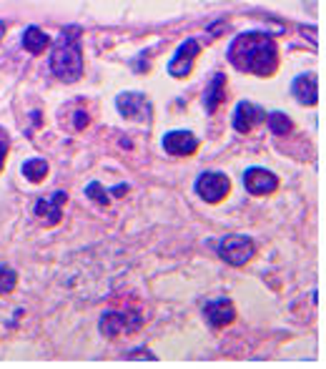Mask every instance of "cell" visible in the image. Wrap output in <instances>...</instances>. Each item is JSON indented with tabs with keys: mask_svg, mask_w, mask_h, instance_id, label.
Returning <instances> with one entry per match:
<instances>
[{
	"mask_svg": "<svg viewBox=\"0 0 326 369\" xmlns=\"http://www.w3.org/2000/svg\"><path fill=\"white\" fill-rule=\"evenodd\" d=\"M86 123H88V113H83V111H80V113H75V126L86 128Z\"/></svg>",
	"mask_w": 326,
	"mask_h": 369,
	"instance_id": "22",
	"label": "cell"
},
{
	"mask_svg": "<svg viewBox=\"0 0 326 369\" xmlns=\"http://www.w3.org/2000/svg\"><path fill=\"white\" fill-rule=\"evenodd\" d=\"M3 33H6V25L0 23V38H3Z\"/></svg>",
	"mask_w": 326,
	"mask_h": 369,
	"instance_id": "23",
	"label": "cell"
},
{
	"mask_svg": "<svg viewBox=\"0 0 326 369\" xmlns=\"http://www.w3.org/2000/svg\"><path fill=\"white\" fill-rule=\"evenodd\" d=\"M115 106H118L120 115L133 118V121L151 123V118H153V106L144 93H120L115 99Z\"/></svg>",
	"mask_w": 326,
	"mask_h": 369,
	"instance_id": "5",
	"label": "cell"
},
{
	"mask_svg": "<svg viewBox=\"0 0 326 369\" xmlns=\"http://www.w3.org/2000/svg\"><path fill=\"white\" fill-rule=\"evenodd\" d=\"M253 251H256V246L244 234H231L218 244V256L231 266H244L253 256Z\"/></svg>",
	"mask_w": 326,
	"mask_h": 369,
	"instance_id": "3",
	"label": "cell"
},
{
	"mask_svg": "<svg viewBox=\"0 0 326 369\" xmlns=\"http://www.w3.org/2000/svg\"><path fill=\"white\" fill-rule=\"evenodd\" d=\"M263 118V111L258 106L249 104V101H241L236 106V113H234V128L239 133H249L253 126H258V121Z\"/></svg>",
	"mask_w": 326,
	"mask_h": 369,
	"instance_id": "12",
	"label": "cell"
},
{
	"mask_svg": "<svg viewBox=\"0 0 326 369\" xmlns=\"http://www.w3.org/2000/svg\"><path fill=\"white\" fill-rule=\"evenodd\" d=\"M229 61L244 73L266 78L279 68V48L266 33H241L231 43Z\"/></svg>",
	"mask_w": 326,
	"mask_h": 369,
	"instance_id": "1",
	"label": "cell"
},
{
	"mask_svg": "<svg viewBox=\"0 0 326 369\" xmlns=\"http://www.w3.org/2000/svg\"><path fill=\"white\" fill-rule=\"evenodd\" d=\"M244 186H246V191L249 194H253V196H266V194L276 191L279 179H276L271 171H266V168L253 166V168H249V171L244 173Z\"/></svg>",
	"mask_w": 326,
	"mask_h": 369,
	"instance_id": "8",
	"label": "cell"
},
{
	"mask_svg": "<svg viewBox=\"0 0 326 369\" xmlns=\"http://www.w3.org/2000/svg\"><path fill=\"white\" fill-rule=\"evenodd\" d=\"M163 149L171 156H191L199 149V141L191 131H171L163 136Z\"/></svg>",
	"mask_w": 326,
	"mask_h": 369,
	"instance_id": "9",
	"label": "cell"
},
{
	"mask_svg": "<svg viewBox=\"0 0 326 369\" xmlns=\"http://www.w3.org/2000/svg\"><path fill=\"white\" fill-rule=\"evenodd\" d=\"M203 314H206V319H208L211 327H226V324L234 322L236 309H234V304H231L229 299H213V301H208V304L203 306Z\"/></svg>",
	"mask_w": 326,
	"mask_h": 369,
	"instance_id": "11",
	"label": "cell"
},
{
	"mask_svg": "<svg viewBox=\"0 0 326 369\" xmlns=\"http://www.w3.org/2000/svg\"><path fill=\"white\" fill-rule=\"evenodd\" d=\"M8 149H11V139H8L6 128L0 126V168L6 163V156H8Z\"/></svg>",
	"mask_w": 326,
	"mask_h": 369,
	"instance_id": "20",
	"label": "cell"
},
{
	"mask_svg": "<svg viewBox=\"0 0 326 369\" xmlns=\"http://www.w3.org/2000/svg\"><path fill=\"white\" fill-rule=\"evenodd\" d=\"M269 126L274 136H287V133H291V121H289V115L281 113V111L269 115Z\"/></svg>",
	"mask_w": 326,
	"mask_h": 369,
	"instance_id": "17",
	"label": "cell"
},
{
	"mask_svg": "<svg viewBox=\"0 0 326 369\" xmlns=\"http://www.w3.org/2000/svg\"><path fill=\"white\" fill-rule=\"evenodd\" d=\"M48 46H51V38H48L43 30L35 28V25L25 28V33H23V48L25 51L33 53V56H38V53H43Z\"/></svg>",
	"mask_w": 326,
	"mask_h": 369,
	"instance_id": "15",
	"label": "cell"
},
{
	"mask_svg": "<svg viewBox=\"0 0 326 369\" xmlns=\"http://www.w3.org/2000/svg\"><path fill=\"white\" fill-rule=\"evenodd\" d=\"M51 70L61 81H78L83 75V56H80V28H65L63 35L51 51Z\"/></svg>",
	"mask_w": 326,
	"mask_h": 369,
	"instance_id": "2",
	"label": "cell"
},
{
	"mask_svg": "<svg viewBox=\"0 0 326 369\" xmlns=\"http://www.w3.org/2000/svg\"><path fill=\"white\" fill-rule=\"evenodd\" d=\"M231 191V181L226 173H218V171H206L201 173L199 181H196V194H199L203 201H221L226 194Z\"/></svg>",
	"mask_w": 326,
	"mask_h": 369,
	"instance_id": "4",
	"label": "cell"
},
{
	"mask_svg": "<svg viewBox=\"0 0 326 369\" xmlns=\"http://www.w3.org/2000/svg\"><path fill=\"white\" fill-rule=\"evenodd\" d=\"M18 284V274L11 269V266H0V296L11 294Z\"/></svg>",
	"mask_w": 326,
	"mask_h": 369,
	"instance_id": "18",
	"label": "cell"
},
{
	"mask_svg": "<svg viewBox=\"0 0 326 369\" xmlns=\"http://www.w3.org/2000/svg\"><path fill=\"white\" fill-rule=\"evenodd\" d=\"M128 359H156V357L149 349H133V352H128Z\"/></svg>",
	"mask_w": 326,
	"mask_h": 369,
	"instance_id": "21",
	"label": "cell"
},
{
	"mask_svg": "<svg viewBox=\"0 0 326 369\" xmlns=\"http://www.w3.org/2000/svg\"><path fill=\"white\" fill-rule=\"evenodd\" d=\"M86 194H88V196H91V199H93V201H98V204H104V206H106V204H108V201H111V199H108V191H106V189H104V186L98 184V181H93V184H91V186H88V189H86Z\"/></svg>",
	"mask_w": 326,
	"mask_h": 369,
	"instance_id": "19",
	"label": "cell"
},
{
	"mask_svg": "<svg viewBox=\"0 0 326 369\" xmlns=\"http://www.w3.org/2000/svg\"><path fill=\"white\" fill-rule=\"evenodd\" d=\"M223 96H226V75H223V73H216V75H213L211 86H208L206 96H203V108L211 111V113H213V111H216L218 106H221Z\"/></svg>",
	"mask_w": 326,
	"mask_h": 369,
	"instance_id": "14",
	"label": "cell"
},
{
	"mask_svg": "<svg viewBox=\"0 0 326 369\" xmlns=\"http://www.w3.org/2000/svg\"><path fill=\"white\" fill-rule=\"evenodd\" d=\"M23 173L28 181L38 184V181H43V176L48 173V161H43V158H30V161L23 163Z\"/></svg>",
	"mask_w": 326,
	"mask_h": 369,
	"instance_id": "16",
	"label": "cell"
},
{
	"mask_svg": "<svg viewBox=\"0 0 326 369\" xmlns=\"http://www.w3.org/2000/svg\"><path fill=\"white\" fill-rule=\"evenodd\" d=\"M141 327V317L136 312H108L101 319V332L106 337H118L123 332H136Z\"/></svg>",
	"mask_w": 326,
	"mask_h": 369,
	"instance_id": "6",
	"label": "cell"
},
{
	"mask_svg": "<svg viewBox=\"0 0 326 369\" xmlns=\"http://www.w3.org/2000/svg\"><path fill=\"white\" fill-rule=\"evenodd\" d=\"M63 204H65L63 191L53 194L51 199H40V201L35 204V216L46 226H56L58 221H61V216H63Z\"/></svg>",
	"mask_w": 326,
	"mask_h": 369,
	"instance_id": "10",
	"label": "cell"
},
{
	"mask_svg": "<svg viewBox=\"0 0 326 369\" xmlns=\"http://www.w3.org/2000/svg\"><path fill=\"white\" fill-rule=\"evenodd\" d=\"M294 96H296L299 104L303 106H314L316 104V78L309 73L299 75V78H294Z\"/></svg>",
	"mask_w": 326,
	"mask_h": 369,
	"instance_id": "13",
	"label": "cell"
},
{
	"mask_svg": "<svg viewBox=\"0 0 326 369\" xmlns=\"http://www.w3.org/2000/svg\"><path fill=\"white\" fill-rule=\"evenodd\" d=\"M196 56H199V43H196L194 38L183 41L181 46H178L176 56L171 58V63H168V73L176 75V78H186V75L194 70Z\"/></svg>",
	"mask_w": 326,
	"mask_h": 369,
	"instance_id": "7",
	"label": "cell"
}]
</instances>
